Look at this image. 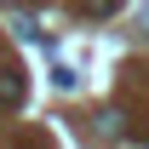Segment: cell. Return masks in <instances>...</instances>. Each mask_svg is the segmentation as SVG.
I'll list each match as a JSON object with an SVG mask.
<instances>
[{
  "label": "cell",
  "instance_id": "cell-1",
  "mask_svg": "<svg viewBox=\"0 0 149 149\" xmlns=\"http://www.w3.org/2000/svg\"><path fill=\"white\" fill-rule=\"evenodd\" d=\"M23 92H29V86H23V69H17V63H6V69H0V103H6V109H17Z\"/></svg>",
  "mask_w": 149,
  "mask_h": 149
},
{
  "label": "cell",
  "instance_id": "cell-2",
  "mask_svg": "<svg viewBox=\"0 0 149 149\" xmlns=\"http://www.w3.org/2000/svg\"><path fill=\"white\" fill-rule=\"evenodd\" d=\"M97 120H103V138H120L126 132V109H109V115H97Z\"/></svg>",
  "mask_w": 149,
  "mask_h": 149
}]
</instances>
